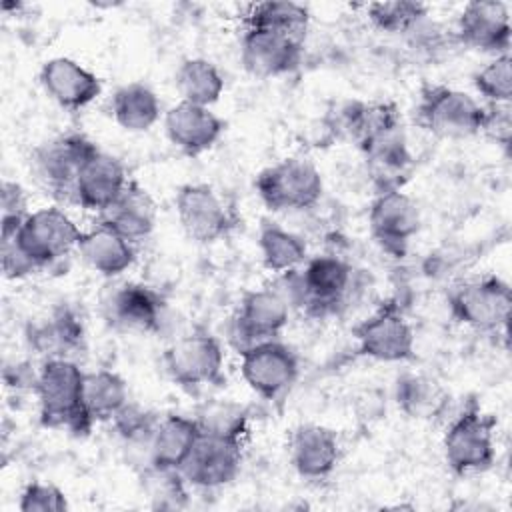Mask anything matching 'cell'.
Returning <instances> with one entry per match:
<instances>
[{"label":"cell","instance_id":"cell-1","mask_svg":"<svg viewBox=\"0 0 512 512\" xmlns=\"http://www.w3.org/2000/svg\"><path fill=\"white\" fill-rule=\"evenodd\" d=\"M354 284L352 266L334 254L308 258L298 270L280 274L278 288L292 308L322 318L334 314Z\"/></svg>","mask_w":512,"mask_h":512},{"label":"cell","instance_id":"cell-2","mask_svg":"<svg viewBox=\"0 0 512 512\" xmlns=\"http://www.w3.org/2000/svg\"><path fill=\"white\" fill-rule=\"evenodd\" d=\"M82 386L84 370L72 358L42 360L34 386L40 424L76 436L88 434L94 424L82 404Z\"/></svg>","mask_w":512,"mask_h":512},{"label":"cell","instance_id":"cell-3","mask_svg":"<svg viewBox=\"0 0 512 512\" xmlns=\"http://www.w3.org/2000/svg\"><path fill=\"white\" fill-rule=\"evenodd\" d=\"M82 234L84 230H80L64 210L48 206L30 212L16 234L2 236V240H10L32 272H38L78 250Z\"/></svg>","mask_w":512,"mask_h":512},{"label":"cell","instance_id":"cell-4","mask_svg":"<svg viewBox=\"0 0 512 512\" xmlns=\"http://www.w3.org/2000/svg\"><path fill=\"white\" fill-rule=\"evenodd\" d=\"M254 190L272 212H300L320 202L324 180L314 162L290 156L260 170L254 178Z\"/></svg>","mask_w":512,"mask_h":512},{"label":"cell","instance_id":"cell-5","mask_svg":"<svg viewBox=\"0 0 512 512\" xmlns=\"http://www.w3.org/2000/svg\"><path fill=\"white\" fill-rule=\"evenodd\" d=\"M484 104L464 90L426 84L420 90L416 104L418 124L436 138L464 140L480 134Z\"/></svg>","mask_w":512,"mask_h":512},{"label":"cell","instance_id":"cell-6","mask_svg":"<svg viewBox=\"0 0 512 512\" xmlns=\"http://www.w3.org/2000/svg\"><path fill=\"white\" fill-rule=\"evenodd\" d=\"M494 428L496 420L484 414L476 402H470L444 434L442 450L448 468L458 476L488 470L496 460Z\"/></svg>","mask_w":512,"mask_h":512},{"label":"cell","instance_id":"cell-7","mask_svg":"<svg viewBox=\"0 0 512 512\" xmlns=\"http://www.w3.org/2000/svg\"><path fill=\"white\" fill-rule=\"evenodd\" d=\"M98 146L82 132H64L38 144L30 156L36 182L54 198L72 202L74 182Z\"/></svg>","mask_w":512,"mask_h":512},{"label":"cell","instance_id":"cell-8","mask_svg":"<svg viewBox=\"0 0 512 512\" xmlns=\"http://www.w3.org/2000/svg\"><path fill=\"white\" fill-rule=\"evenodd\" d=\"M170 380L186 390L222 386L224 350L216 336L194 330L172 342L162 356Z\"/></svg>","mask_w":512,"mask_h":512},{"label":"cell","instance_id":"cell-9","mask_svg":"<svg viewBox=\"0 0 512 512\" xmlns=\"http://www.w3.org/2000/svg\"><path fill=\"white\" fill-rule=\"evenodd\" d=\"M452 316L478 332H498L508 326L512 290L498 276H478L460 282L450 294Z\"/></svg>","mask_w":512,"mask_h":512},{"label":"cell","instance_id":"cell-10","mask_svg":"<svg viewBox=\"0 0 512 512\" xmlns=\"http://www.w3.org/2000/svg\"><path fill=\"white\" fill-rule=\"evenodd\" d=\"M290 308L276 284L246 292L228 324V340L234 350L240 354L250 346L278 338L290 320Z\"/></svg>","mask_w":512,"mask_h":512},{"label":"cell","instance_id":"cell-11","mask_svg":"<svg viewBox=\"0 0 512 512\" xmlns=\"http://www.w3.org/2000/svg\"><path fill=\"white\" fill-rule=\"evenodd\" d=\"M174 206L184 234L200 244L216 242L236 226L232 208L210 184L204 182L180 186Z\"/></svg>","mask_w":512,"mask_h":512},{"label":"cell","instance_id":"cell-12","mask_svg":"<svg viewBox=\"0 0 512 512\" xmlns=\"http://www.w3.org/2000/svg\"><path fill=\"white\" fill-rule=\"evenodd\" d=\"M240 374L252 392L264 400H278L294 386L300 362L288 344L274 338L240 352Z\"/></svg>","mask_w":512,"mask_h":512},{"label":"cell","instance_id":"cell-13","mask_svg":"<svg viewBox=\"0 0 512 512\" xmlns=\"http://www.w3.org/2000/svg\"><path fill=\"white\" fill-rule=\"evenodd\" d=\"M420 208L412 196L398 190L376 192L368 208V228L374 242L392 258L408 252L412 238L420 230Z\"/></svg>","mask_w":512,"mask_h":512},{"label":"cell","instance_id":"cell-14","mask_svg":"<svg viewBox=\"0 0 512 512\" xmlns=\"http://www.w3.org/2000/svg\"><path fill=\"white\" fill-rule=\"evenodd\" d=\"M358 352L378 362H404L414 356V332L394 302L382 304L354 328Z\"/></svg>","mask_w":512,"mask_h":512},{"label":"cell","instance_id":"cell-15","mask_svg":"<svg viewBox=\"0 0 512 512\" xmlns=\"http://www.w3.org/2000/svg\"><path fill=\"white\" fill-rule=\"evenodd\" d=\"M242 466V440L200 432L180 472L194 488H220L230 484Z\"/></svg>","mask_w":512,"mask_h":512},{"label":"cell","instance_id":"cell-16","mask_svg":"<svg viewBox=\"0 0 512 512\" xmlns=\"http://www.w3.org/2000/svg\"><path fill=\"white\" fill-rule=\"evenodd\" d=\"M304 54V40L262 28H246L240 42V62L256 78H278L294 72Z\"/></svg>","mask_w":512,"mask_h":512},{"label":"cell","instance_id":"cell-17","mask_svg":"<svg viewBox=\"0 0 512 512\" xmlns=\"http://www.w3.org/2000/svg\"><path fill=\"white\" fill-rule=\"evenodd\" d=\"M510 34V8L498 0L468 2L456 22L460 44L494 56L510 52Z\"/></svg>","mask_w":512,"mask_h":512},{"label":"cell","instance_id":"cell-18","mask_svg":"<svg viewBox=\"0 0 512 512\" xmlns=\"http://www.w3.org/2000/svg\"><path fill=\"white\" fill-rule=\"evenodd\" d=\"M164 300L146 284L124 282L104 300V316L122 332H156L162 324Z\"/></svg>","mask_w":512,"mask_h":512},{"label":"cell","instance_id":"cell-19","mask_svg":"<svg viewBox=\"0 0 512 512\" xmlns=\"http://www.w3.org/2000/svg\"><path fill=\"white\" fill-rule=\"evenodd\" d=\"M40 84L48 98L64 110H82L102 92V80L68 56H56L42 64Z\"/></svg>","mask_w":512,"mask_h":512},{"label":"cell","instance_id":"cell-20","mask_svg":"<svg viewBox=\"0 0 512 512\" xmlns=\"http://www.w3.org/2000/svg\"><path fill=\"white\" fill-rule=\"evenodd\" d=\"M226 122L206 106L178 102L164 112V132L170 144L186 156H200L224 134Z\"/></svg>","mask_w":512,"mask_h":512},{"label":"cell","instance_id":"cell-21","mask_svg":"<svg viewBox=\"0 0 512 512\" xmlns=\"http://www.w3.org/2000/svg\"><path fill=\"white\" fill-rule=\"evenodd\" d=\"M128 182L124 164L98 148L76 176L72 202L84 210L102 214L124 192Z\"/></svg>","mask_w":512,"mask_h":512},{"label":"cell","instance_id":"cell-22","mask_svg":"<svg viewBox=\"0 0 512 512\" xmlns=\"http://www.w3.org/2000/svg\"><path fill=\"white\" fill-rule=\"evenodd\" d=\"M288 454L292 468L302 478L322 480L340 460L338 436L322 424H300L290 434Z\"/></svg>","mask_w":512,"mask_h":512},{"label":"cell","instance_id":"cell-23","mask_svg":"<svg viewBox=\"0 0 512 512\" xmlns=\"http://www.w3.org/2000/svg\"><path fill=\"white\" fill-rule=\"evenodd\" d=\"M26 340L44 360L70 358L82 346L84 326L70 306H56L28 326Z\"/></svg>","mask_w":512,"mask_h":512},{"label":"cell","instance_id":"cell-24","mask_svg":"<svg viewBox=\"0 0 512 512\" xmlns=\"http://www.w3.org/2000/svg\"><path fill=\"white\" fill-rule=\"evenodd\" d=\"M76 252L92 272L106 278L120 276L136 260L134 242L104 222H96V226L84 230Z\"/></svg>","mask_w":512,"mask_h":512},{"label":"cell","instance_id":"cell-25","mask_svg":"<svg viewBox=\"0 0 512 512\" xmlns=\"http://www.w3.org/2000/svg\"><path fill=\"white\" fill-rule=\"evenodd\" d=\"M366 170L378 192L398 190L410 178L412 154L408 150L404 128H398L360 150Z\"/></svg>","mask_w":512,"mask_h":512},{"label":"cell","instance_id":"cell-26","mask_svg":"<svg viewBox=\"0 0 512 512\" xmlns=\"http://www.w3.org/2000/svg\"><path fill=\"white\" fill-rule=\"evenodd\" d=\"M156 214L158 208L150 192L138 182L130 180L124 192L102 214H98V222H104L128 240L138 242L152 234Z\"/></svg>","mask_w":512,"mask_h":512},{"label":"cell","instance_id":"cell-27","mask_svg":"<svg viewBox=\"0 0 512 512\" xmlns=\"http://www.w3.org/2000/svg\"><path fill=\"white\" fill-rule=\"evenodd\" d=\"M198 436H200V426L194 416H184V414L160 416L158 426L152 434L150 466L180 470L186 458L190 456Z\"/></svg>","mask_w":512,"mask_h":512},{"label":"cell","instance_id":"cell-28","mask_svg":"<svg viewBox=\"0 0 512 512\" xmlns=\"http://www.w3.org/2000/svg\"><path fill=\"white\" fill-rule=\"evenodd\" d=\"M110 114L122 130L146 132L160 120L162 104L144 82H128L112 94Z\"/></svg>","mask_w":512,"mask_h":512},{"label":"cell","instance_id":"cell-29","mask_svg":"<svg viewBox=\"0 0 512 512\" xmlns=\"http://www.w3.org/2000/svg\"><path fill=\"white\" fill-rule=\"evenodd\" d=\"M128 400L126 380L118 372L106 368L84 372L82 404L92 424L110 422Z\"/></svg>","mask_w":512,"mask_h":512},{"label":"cell","instance_id":"cell-30","mask_svg":"<svg viewBox=\"0 0 512 512\" xmlns=\"http://www.w3.org/2000/svg\"><path fill=\"white\" fill-rule=\"evenodd\" d=\"M174 86L182 102L206 106L216 104L224 92V76L206 58H186L174 74Z\"/></svg>","mask_w":512,"mask_h":512},{"label":"cell","instance_id":"cell-31","mask_svg":"<svg viewBox=\"0 0 512 512\" xmlns=\"http://www.w3.org/2000/svg\"><path fill=\"white\" fill-rule=\"evenodd\" d=\"M258 250L262 264L276 274L298 270L308 260L306 242L276 222L262 224L258 232Z\"/></svg>","mask_w":512,"mask_h":512},{"label":"cell","instance_id":"cell-32","mask_svg":"<svg viewBox=\"0 0 512 512\" xmlns=\"http://www.w3.org/2000/svg\"><path fill=\"white\" fill-rule=\"evenodd\" d=\"M396 402L408 418L432 420L446 408L448 394L426 374H404L396 382Z\"/></svg>","mask_w":512,"mask_h":512},{"label":"cell","instance_id":"cell-33","mask_svg":"<svg viewBox=\"0 0 512 512\" xmlns=\"http://www.w3.org/2000/svg\"><path fill=\"white\" fill-rule=\"evenodd\" d=\"M310 12L304 4L288 0H266L252 4L246 14V28L276 30L304 40Z\"/></svg>","mask_w":512,"mask_h":512},{"label":"cell","instance_id":"cell-34","mask_svg":"<svg viewBox=\"0 0 512 512\" xmlns=\"http://www.w3.org/2000/svg\"><path fill=\"white\" fill-rule=\"evenodd\" d=\"M142 492L156 510H180L188 506V482L176 468L148 466L138 472Z\"/></svg>","mask_w":512,"mask_h":512},{"label":"cell","instance_id":"cell-35","mask_svg":"<svg viewBox=\"0 0 512 512\" xmlns=\"http://www.w3.org/2000/svg\"><path fill=\"white\" fill-rule=\"evenodd\" d=\"M194 418L200 432L242 440L248 428L250 412L244 404L232 400H210L198 408Z\"/></svg>","mask_w":512,"mask_h":512},{"label":"cell","instance_id":"cell-36","mask_svg":"<svg viewBox=\"0 0 512 512\" xmlns=\"http://www.w3.org/2000/svg\"><path fill=\"white\" fill-rule=\"evenodd\" d=\"M426 4L412 0H392V2H372L366 6L368 20L374 28L386 34L412 32L426 18Z\"/></svg>","mask_w":512,"mask_h":512},{"label":"cell","instance_id":"cell-37","mask_svg":"<svg viewBox=\"0 0 512 512\" xmlns=\"http://www.w3.org/2000/svg\"><path fill=\"white\" fill-rule=\"evenodd\" d=\"M472 84L486 104H510L512 100V58L510 52L494 56L474 76Z\"/></svg>","mask_w":512,"mask_h":512},{"label":"cell","instance_id":"cell-38","mask_svg":"<svg viewBox=\"0 0 512 512\" xmlns=\"http://www.w3.org/2000/svg\"><path fill=\"white\" fill-rule=\"evenodd\" d=\"M68 498L62 488L52 482H30L20 492V512H64L68 510Z\"/></svg>","mask_w":512,"mask_h":512},{"label":"cell","instance_id":"cell-39","mask_svg":"<svg viewBox=\"0 0 512 512\" xmlns=\"http://www.w3.org/2000/svg\"><path fill=\"white\" fill-rule=\"evenodd\" d=\"M0 208H2V216H0L2 236L16 234V230L22 226V222L30 214L26 192L18 182H12V180L2 182Z\"/></svg>","mask_w":512,"mask_h":512},{"label":"cell","instance_id":"cell-40","mask_svg":"<svg viewBox=\"0 0 512 512\" xmlns=\"http://www.w3.org/2000/svg\"><path fill=\"white\" fill-rule=\"evenodd\" d=\"M480 134L502 146L510 148L512 140V106L510 104H484V118Z\"/></svg>","mask_w":512,"mask_h":512}]
</instances>
